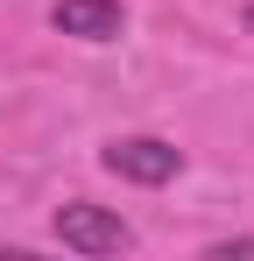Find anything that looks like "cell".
<instances>
[{
    "mask_svg": "<svg viewBox=\"0 0 254 261\" xmlns=\"http://www.w3.org/2000/svg\"><path fill=\"white\" fill-rule=\"evenodd\" d=\"M49 21H57L64 36H78V43H113L127 29V7L120 0H57Z\"/></svg>",
    "mask_w": 254,
    "mask_h": 261,
    "instance_id": "obj_3",
    "label": "cell"
},
{
    "mask_svg": "<svg viewBox=\"0 0 254 261\" xmlns=\"http://www.w3.org/2000/svg\"><path fill=\"white\" fill-rule=\"evenodd\" d=\"M240 21H247V36H254V7H247V14H240Z\"/></svg>",
    "mask_w": 254,
    "mask_h": 261,
    "instance_id": "obj_4",
    "label": "cell"
},
{
    "mask_svg": "<svg viewBox=\"0 0 254 261\" xmlns=\"http://www.w3.org/2000/svg\"><path fill=\"white\" fill-rule=\"evenodd\" d=\"M49 226H57V240L78 247V254H127V240H134L106 205H57Z\"/></svg>",
    "mask_w": 254,
    "mask_h": 261,
    "instance_id": "obj_2",
    "label": "cell"
},
{
    "mask_svg": "<svg viewBox=\"0 0 254 261\" xmlns=\"http://www.w3.org/2000/svg\"><path fill=\"white\" fill-rule=\"evenodd\" d=\"M99 163L113 176H127V184H169V176L184 170V155H176L169 141H156V134H120V141H106Z\"/></svg>",
    "mask_w": 254,
    "mask_h": 261,
    "instance_id": "obj_1",
    "label": "cell"
}]
</instances>
